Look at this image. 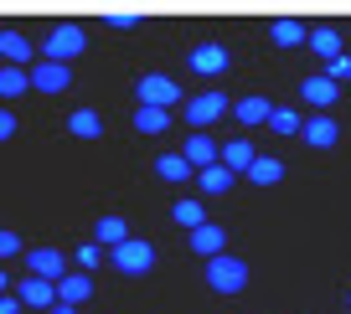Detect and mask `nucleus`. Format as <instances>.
<instances>
[{
	"label": "nucleus",
	"mask_w": 351,
	"mask_h": 314,
	"mask_svg": "<svg viewBox=\"0 0 351 314\" xmlns=\"http://www.w3.org/2000/svg\"><path fill=\"white\" fill-rule=\"evenodd\" d=\"M26 88H32L26 67H16V62H5V67H0V98H21Z\"/></svg>",
	"instance_id": "24"
},
{
	"label": "nucleus",
	"mask_w": 351,
	"mask_h": 314,
	"mask_svg": "<svg viewBox=\"0 0 351 314\" xmlns=\"http://www.w3.org/2000/svg\"><path fill=\"white\" fill-rule=\"evenodd\" d=\"M99 263H104V248H99V242H83V248H77V268H99Z\"/></svg>",
	"instance_id": "30"
},
{
	"label": "nucleus",
	"mask_w": 351,
	"mask_h": 314,
	"mask_svg": "<svg viewBox=\"0 0 351 314\" xmlns=\"http://www.w3.org/2000/svg\"><path fill=\"white\" fill-rule=\"evenodd\" d=\"M104 21H109L114 31H134V26H140L145 16H134V11H114V16H104Z\"/></svg>",
	"instance_id": "31"
},
{
	"label": "nucleus",
	"mask_w": 351,
	"mask_h": 314,
	"mask_svg": "<svg viewBox=\"0 0 351 314\" xmlns=\"http://www.w3.org/2000/svg\"><path fill=\"white\" fill-rule=\"evenodd\" d=\"M171 217L181 222V227H202V222H207V211H202V201H191V196H181V201L171 206Z\"/></svg>",
	"instance_id": "27"
},
{
	"label": "nucleus",
	"mask_w": 351,
	"mask_h": 314,
	"mask_svg": "<svg viewBox=\"0 0 351 314\" xmlns=\"http://www.w3.org/2000/svg\"><path fill=\"white\" fill-rule=\"evenodd\" d=\"M114 268L130 273V278H145V273L155 268V248H150L145 237H124V242H114Z\"/></svg>",
	"instance_id": "2"
},
{
	"label": "nucleus",
	"mask_w": 351,
	"mask_h": 314,
	"mask_svg": "<svg viewBox=\"0 0 351 314\" xmlns=\"http://www.w3.org/2000/svg\"><path fill=\"white\" fill-rule=\"evenodd\" d=\"M67 129H73L77 140H104V119H99L93 109H77L73 119H67Z\"/></svg>",
	"instance_id": "25"
},
{
	"label": "nucleus",
	"mask_w": 351,
	"mask_h": 314,
	"mask_svg": "<svg viewBox=\"0 0 351 314\" xmlns=\"http://www.w3.org/2000/svg\"><path fill=\"white\" fill-rule=\"evenodd\" d=\"M191 252H197V258H217V252H228V227H217V222L191 227Z\"/></svg>",
	"instance_id": "8"
},
{
	"label": "nucleus",
	"mask_w": 351,
	"mask_h": 314,
	"mask_svg": "<svg viewBox=\"0 0 351 314\" xmlns=\"http://www.w3.org/2000/svg\"><path fill=\"white\" fill-rule=\"evenodd\" d=\"M5 283H11V278H5V268H0V293H5Z\"/></svg>",
	"instance_id": "36"
},
{
	"label": "nucleus",
	"mask_w": 351,
	"mask_h": 314,
	"mask_svg": "<svg viewBox=\"0 0 351 314\" xmlns=\"http://www.w3.org/2000/svg\"><path fill=\"white\" fill-rule=\"evenodd\" d=\"M207 289L212 293H243V289H248V263L232 258V252L207 258Z\"/></svg>",
	"instance_id": "1"
},
{
	"label": "nucleus",
	"mask_w": 351,
	"mask_h": 314,
	"mask_svg": "<svg viewBox=\"0 0 351 314\" xmlns=\"http://www.w3.org/2000/svg\"><path fill=\"white\" fill-rule=\"evenodd\" d=\"M300 134H305V144H310V150H330V144L341 140V124L330 119V114H315V119H305V124H300Z\"/></svg>",
	"instance_id": "9"
},
{
	"label": "nucleus",
	"mask_w": 351,
	"mask_h": 314,
	"mask_svg": "<svg viewBox=\"0 0 351 314\" xmlns=\"http://www.w3.org/2000/svg\"><path fill=\"white\" fill-rule=\"evenodd\" d=\"M83 47H88L83 26L62 21V26H52V31H47V47H42V52L52 57V62H73V57H83Z\"/></svg>",
	"instance_id": "3"
},
{
	"label": "nucleus",
	"mask_w": 351,
	"mask_h": 314,
	"mask_svg": "<svg viewBox=\"0 0 351 314\" xmlns=\"http://www.w3.org/2000/svg\"><path fill=\"white\" fill-rule=\"evenodd\" d=\"M5 140H16V114L11 109H0V144Z\"/></svg>",
	"instance_id": "33"
},
{
	"label": "nucleus",
	"mask_w": 351,
	"mask_h": 314,
	"mask_svg": "<svg viewBox=\"0 0 351 314\" xmlns=\"http://www.w3.org/2000/svg\"><path fill=\"white\" fill-rule=\"evenodd\" d=\"M57 299H62V304H88V299H93V278H88L83 268L62 273V278H57Z\"/></svg>",
	"instance_id": "14"
},
{
	"label": "nucleus",
	"mask_w": 351,
	"mask_h": 314,
	"mask_svg": "<svg viewBox=\"0 0 351 314\" xmlns=\"http://www.w3.org/2000/svg\"><path fill=\"white\" fill-rule=\"evenodd\" d=\"M243 175H248L253 185H279V181H285V160H274V155H253V165Z\"/></svg>",
	"instance_id": "16"
},
{
	"label": "nucleus",
	"mask_w": 351,
	"mask_h": 314,
	"mask_svg": "<svg viewBox=\"0 0 351 314\" xmlns=\"http://www.w3.org/2000/svg\"><path fill=\"white\" fill-rule=\"evenodd\" d=\"M26 77H32L36 93H62V88L73 83V67H67V62H52V57H47V62H32V73H26Z\"/></svg>",
	"instance_id": "5"
},
{
	"label": "nucleus",
	"mask_w": 351,
	"mask_h": 314,
	"mask_svg": "<svg viewBox=\"0 0 351 314\" xmlns=\"http://www.w3.org/2000/svg\"><path fill=\"white\" fill-rule=\"evenodd\" d=\"M181 155H186V160H191V170H202V165H212V160H217V140H207V134H191V140H186V150H181Z\"/></svg>",
	"instance_id": "23"
},
{
	"label": "nucleus",
	"mask_w": 351,
	"mask_h": 314,
	"mask_svg": "<svg viewBox=\"0 0 351 314\" xmlns=\"http://www.w3.org/2000/svg\"><path fill=\"white\" fill-rule=\"evenodd\" d=\"M228 109H232V103H228L222 93H197V98L186 103V124H191V129H207V124H217Z\"/></svg>",
	"instance_id": "4"
},
{
	"label": "nucleus",
	"mask_w": 351,
	"mask_h": 314,
	"mask_svg": "<svg viewBox=\"0 0 351 314\" xmlns=\"http://www.w3.org/2000/svg\"><path fill=\"white\" fill-rule=\"evenodd\" d=\"M47 314H77V304H62V299H52V304H47Z\"/></svg>",
	"instance_id": "35"
},
{
	"label": "nucleus",
	"mask_w": 351,
	"mask_h": 314,
	"mask_svg": "<svg viewBox=\"0 0 351 314\" xmlns=\"http://www.w3.org/2000/svg\"><path fill=\"white\" fill-rule=\"evenodd\" d=\"M155 175H160V181H176V185L197 181V170H191L186 155H160V160H155Z\"/></svg>",
	"instance_id": "18"
},
{
	"label": "nucleus",
	"mask_w": 351,
	"mask_h": 314,
	"mask_svg": "<svg viewBox=\"0 0 351 314\" xmlns=\"http://www.w3.org/2000/svg\"><path fill=\"white\" fill-rule=\"evenodd\" d=\"M346 304H351V293H346Z\"/></svg>",
	"instance_id": "37"
},
{
	"label": "nucleus",
	"mask_w": 351,
	"mask_h": 314,
	"mask_svg": "<svg viewBox=\"0 0 351 314\" xmlns=\"http://www.w3.org/2000/svg\"><path fill=\"white\" fill-rule=\"evenodd\" d=\"M134 98H140V103H155V109H171V103H181V88H176L171 77L150 73V77H140V88H134Z\"/></svg>",
	"instance_id": "6"
},
{
	"label": "nucleus",
	"mask_w": 351,
	"mask_h": 314,
	"mask_svg": "<svg viewBox=\"0 0 351 314\" xmlns=\"http://www.w3.org/2000/svg\"><path fill=\"white\" fill-rule=\"evenodd\" d=\"M191 67H197L202 77H222L232 67V57H228V47H222V42H202L197 52H191Z\"/></svg>",
	"instance_id": "7"
},
{
	"label": "nucleus",
	"mask_w": 351,
	"mask_h": 314,
	"mask_svg": "<svg viewBox=\"0 0 351 314\" xmlns=\"http://www.w3.org/2000/svg\"><path fill=\"white\" fill-rule=\"evenodd\" d=\"M134 129H140V134H165V129H171V109L140 103V109H134Z\"/></svg>",
	"instance_id": "20"
},
{
	"label": "nucleus",
	"mask_w": 351,
	"mask_h": 314,
	"mask_svg": "<svg viewBox=\"0 0 351 314\" xmlns=\"http://www.w3.org/2000/svg\"><path fill=\"white\" fill-rule=\"evenodd\" d=\"M130 237V227H124V217H99V227H93V242L99 248H114V242Z\"/></svg>",
	"instance_id": "26"
},
{
	"label": "nucleus",
	"mask_w": 351,
	"mask_h": 314,
	"mask_svg": "<svg viewBox=\"0 0 351 314\" xmlns=\"http://www.w3.org/2000/svg\"><path fill=\"white\" fill-rule=\"evenodd\" d=\"M253 155H258V150H253L248 140H228V144H222V150H217V160L228 165L232 175H243V170H248V165H253Z\"/></svg>",
	"instance_id": "17"
},
{
	"label": "nucleus",
	"mask_w": 351,
	"mask_h": 314,
	"mask_svg": "<svg viewBox=\"0 0 351 314\" xmlns=\"http://www.w3.org/2000/svg\"><path fill=\"white\" fill-rule=\"evenodd\" d=\"M269 42H274V47H305V21H295V16H279V21L269 26Z\"/></svg>",
	"instance_id": "19"
},
{
	"label": "nucleus",
	"mask_w": 351,
	"mask_h": 314,
	"mask_svg": "<svg viewBox=\"0 0 351 314\" xmlns=\"http://www.w3.org/2000/svg\"><path fill=\"white\" fill-rule=\"evenodd\" d=\"M326 77H330V83H351V52L330 57V62H326Z\"/></svg>",
	"instance_id": "29"
},
{
	"label": "nucleus",
	"mask_w": 351,
	"mask_h": 314,
	"mask_svg": "<svg viewBox=\"0 0 351 314\" xmlns=\"http://www.w3.org/2000/svg\"><path fill=\"white\" fill-rule=\"evenodd\" d=\"M305 47H310L315 57H326V62L346 52V47H341V31H336V26H315V31H305Z\"/></svg>",
	"instance_id": "15"
},
{
	"label": "nucleus",
	"mask_w": 351,
	"mask_h": 314,
	"mask_svg": "<svg viewBox=\"0 0 351 314\" xmlns=\"http://www.w3.org/2000/svg\"><path fill=\"white\" fill-rule=\"evenodd\" d=\"M16 299L32 304V309H47V304L57 299V283H47V278H36V273H26V278L16 283Z\"/></svg>",
	"instance_id": "11"
},
{
	"label": "nucleus",
	"mask_w": 351,
	"mask_h": 314,
	"mask_svg": "<svg viewBox=\"0 0 351 314\" xmlns=\"http://www.w3.org/2000/svg\"><path fill=\"white\" fill-rule=\"evenodd\" d=\"M16 252H21V237L11 227H0V258H16Z\"/></svg>",
	"instance_id": "32"
},
{
	"label": "nucleus",
	"mask_w": 351,
	"mask_h": 314,
	"mask_svg": "<svg viewBox=\"0 0 351 314\" xmlns=\"http://www.w3.org/2000/svg\"><path fill=\"white\" fill-rule=\"evenodd\" d=\"M269 109H274L269 98H238V103H232V119L253 129V124H269Z\"/></svg>",
	"instance_id": "21"
},
{
	"label": "nucleus",
	"mask_w": 351,
	"mask_h": 314,
	"mask_svg": "<svg viewBox=\"0 0 351 314\" xmlns=\"http://www.w3.org/2000/svg\"><path fill=\"white\" fill-rule=\"evenodd\" d=\"M0 57L16 62V67H26V62H32V42H26L21 31H5V26H0Z\"/></svg>",
	"instance_id": "22"
},
{
	"label": "nucleus",
	"mask_w": 351,
	"mask_h": 314,
	"mask_svg": "<svg viewBox=\"0 0 351 314\" xmlns=\"http://www.w3.org/2000/svg\"><path fill=\"white\" fill-rule=\"evenodd\" d=\"M0 314H21V299H16V293H0Z\"/></svg>",
	"instance_id": "34"
},
{
	"label": "nucleus",
	"mask_w": 351,
	"mask_h": 314,
	"mask_svg": "<svg viewBox=\"0 0 351 314\" xmlns=\"http://www.w3.org/2000/svg\"><path fill=\"white\" fill-rule=\"evenodd\" d=\"M232 181H238V175H232L222 160H212V165H202V170H197L202 196H228V191H232Z\"/></svg>",
	"instance_id": "12"
},
{
	"label": "nucleus",
	"mask_w": 351,
	"mask_h": 314,
	"mask_svg": "<svg viewBox=\"0 0 351 314\" xmlns=\"http://www.w3.org/2000/svg\"><path fill=\"white\" fill-rule=\"evenodd\" d=\"M300 98H305V103H315V109H330V103L341 98V83H330L326 73H320V77H305V83H300Z\"/></svg>",
	"instance_id": "13"
},
{
	"label": "nucleus",
	"mask_w": 351,
	"mask_h": 314,
	"mask_svg": "<svg viewBox=\"0 0 351 314\" xmlns=\"http://www.w3.org/2000/svg\"><path fill=\"white\" fill-rule=\"evenodd\" d=\"M300 124H305V119H300L295 109H269V129H274V134H300Z\"/></svg>",
	"instance_id": "28"
},
{
	"label": "nucleus",
	"mask_w": 351,
	"mask_h": 314,
	"mask_svg": "<svg viewBox=\"0 0 351 314\" xmlns=\"http://www.w3.org/2000/svg\"><path fill=\"white\" fill-rule=\"evenodd\" d=\"M26 268H32L36 278L57 283V278H62V273H67V258H62V252H57V248H32V252H26Z\"/></svg>",
	"instance_id": "10"
}]
</instances>
